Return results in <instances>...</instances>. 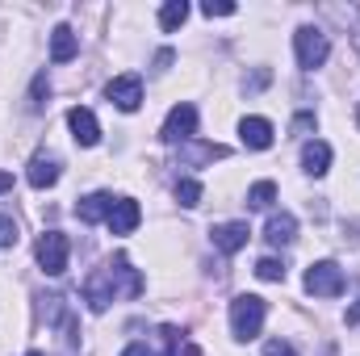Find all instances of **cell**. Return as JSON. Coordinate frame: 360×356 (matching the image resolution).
I'll use <instances>...</instances> for the list:
<instances>
[{"mask_svg": "<svg viewBox=\"0 0 360 356\" xmlns=\"http://www.w3.org/2000/svg\"><path fill=\"white\" fill-rule=\"evenodd\" d=\"M143 289V276L130 268L126 256H117V260H109L105 268H96L89 281H84V302H89V310H109V302H117V298H134Z\"/></svg>", "mask_w": 360, "mask_h": 356, "instance_id": "cell-1", "label": "cell"}, {"mask_svg": "<svg viewBox=\"0 0 360 356\" xmlns=\"http://www.w3.org/2000/svg\"><path fill=\"white\" fill-rule=\"evenodd\" d=\"M264 314H269L264 298H256V293H239V298L231 302V331H235L239 340H256L260 327H264Z\"/></svg>", "mask_w": 360, "mask_h": 356, "instance_id": "cell-2", "label": "cell"}, {"mask_svg": "<svg viewBox=\"0 0 360 356\" xmlns=\"http://www.w3.org/2000/svg\"><path fill=\"white\" fill-rule=\"evenodd\" d=\"M293 51H297V68H302V72H314V68L327 63V55H331V38H327L319 25H302V30L293 34Z\"/></svg>", "mask_w": 360, "mask_h": 356, "instance_id": "cell-3", "label": "cell"}, {"mask_svg": "<svg viewBox=\"0 0 360 356\" xmlns=\"http://www.w3.org/2000/svg\"><path fill=\"white\" fill-rule=\"evenodd\" d=\"M68 256H72V243H68V235H59V231H46L42 239H38V265L46 276H59V272H68Z\"/></svg>", "mask_w": 360, "mask_h": 356, "instance_id": "cell-4", "label": "cell"}, {"mask_svg": "<svg viewBox=\"0 0 360 356\" xmlns=\"http://www.w3.org/2000/svg\"><path fill=\"white\" fill-rule=\"evenodd\" d=\"M306 289L314 298H340L344 293V268L331 265V260H319V265L306 268Z\"/></svg>", "mask_w": 360, "mask_h": 356, "instance_id": "cell-5", "label": "cell"}, {"mask_svg": "<svg viewBox=\"0 0 360 356\" xmlns=\"http://www.w3.org/2000/svg\"><path fill=\"white\" fill-rule=\"evenodd\" d=\"M193 134H197V109H193L188 101H180V105H172V113L164 117L160 139H164V143H188Z\"/></svg>", "mask_w": 360, "mask_h": 356, "instance_id": "cell-6", "label": "cell"}, {"mask_svg": "<svg viewBox=\"0 0 360 356\" xmlns=\"http://www.w3.org/2000/svg\"><path fill=\"white\" fill-rule=\"evenodd\" d=\"M105 96H109L122 113H134V109L143 105V80H139V76H117V80H109Z\"/></svg>", "mask_w": 360, "mask_h": 356, "instance_id": "cell-7", "label": "cell"}, {"mask_svg": "<svg viewBox=\"0 0 360 356\" xmlns=\"http://www.w3.org/2000/svg\"><path fill=\"white\" fill-rule=\"evenodd\" d=\"M68 126H72V134H76V143H80V147H96V143H101L96 113H92V109H84V105L68 109Z\"/></svg>", "mask_w": 360, "mask_h": 356, "instance_id": "cell-8", "label": "cell"}, {"mask_svg": "<svg viewBox=\"0 0 360 356\" xmlns=\"http://www.w3.org/2000/svg\"><path fill=\"white\" fill-rule=\"evenodd\" d=\"M105 222H109V231H113V235H130V231L143 222V210H139V201H130V197H117Z\"/></svg>", "mask_w": 360, "mask_h": 356, "instance_id": "cell-9", "label": "cell"}, {"mask_svg": "<svg viewBox=\"0 0 360 356\" xmlns=\"http://www.w3.org/2000/svg\"><path fill=\"white\" fill-rule=\"evenodd\" d=\"M248 222H218L214 231H210V239H214V248L218 252H226V256H235L239 248H248Z\"/></svg>", "mask_w": 360, "mask_h": 356, "instance_id": "cell-10", "label": "cell"}, {"mask_svg": "<svg viewBox=\"0 0 360 356\" xmlns=\"http://www.w3.org/2000/svg\"><path fill=\"white\" fill-rule=\"evenodd\" d=\"M239 139H243V147H252V151H269L272 147V122L269 117H243V122H239Z\"/></svg>", "mask_w": 360, "mask_h": 356, "instance_id": "cell-11", "label": "cell"}, {"mask_svg": "<svg viewBox=\"0 0 360 356\" xmlns=\"http://www.w3.org/2000/svg\"><path fill=\"white\" fill-rule=\"evenodd\" d=\"M264 239H269L272 248H285V243H293V239H297V218H293L289 210H281V214H269Z\"/></svg>", "mask_w": 360, "mask_h": 356, "instance_id": "cell-12", "label": "cell"}, {"mask_svg": "<svg viewBox=\"0 0 360 356\" xmlns=\"http://www.w3.org/2000/svg\"><path fill=\"white\" fill-rule=\"evenodd\" d=\"M76 51H80L76 30H72V25H55V30H51V59H55V63H68V59H76Z\"/></svg>", "mask_w": 360, "mask_h": 356, "instance_id": "cell-13", "label": "cell"}, {"mask_svg": "<svg viewBox=\"0 0 360 356\" xmlns=\"http://www.w3.org/2000/svg\"><path fill=\"white\" fill-rule=\"evenodd\" d=\"M302 168H306L310 177H323V172L331 168V147H327L323 139H310V143L302 147Z\"/></svg>", "mask_w": 360, "mask_h": 356, "instance_id": "cell-14", "label": "cell"}, {"mask_svg": "<svg viewBox=\"0 0 360 356\" xmlns=\"http://www.w3.org/2000/svg\"><path fill=\"white\" fill-rule=\"evenodd\" d=\"M113 201H117V197H109V193H89V197L76 205V214H80V222H101V218H109Z\"/></svg>", "mask_w": 360, "mask_h": 356, "instance_id": "cell-15", "label": "cell"}, {"mask_svg": "<svg viewBox=\"0 0 360 356\" xmlns=\"http://www.w3.org/2000/svg\"><path fill=\"white\" fill-rule=\"evenodd\" d=\"M59 180V160L55 155H34V164H30V184L34 189H51Z\"/></svg>", "mask_w": 360, "mask_h": 356, "instance_id": "cell-16", "label": "cell"}, {"mask_svg": "<svg viewBox=\"0 0 360 356\" xmlns=\"http://www.w3.org/2000/svg\"><path fill=\"white\" fill-rule=\"evenodd\" d=\"M272 201H276V184L272 180H256L248 189V210H269Z\"/></svg>", "mask_w": 360, "mask_h": 356, "instance_id": "cell-17", "label": "cell"}, {"mask_svg": "<svg viewBox=\"0 0 360 356\" xmlns=\"http://www.w3.org/2000/svg\"><path fill=\"white\" fill-rule=\"evenodd\" d=\"M184 17H188V4H184V0H168V4L160 8V25H164L168 34L184 25Z\"/></svg>", "mask_w": 360, "mask_h": 356, "instance_id": "cell-18", "label": "cell"}, {"mask_svg": "<svg viewBox=\"0 0 360 356\" xmlns=\"http://www.w3.org/2000/svg\"><path fill=\"white\" fill-rule=\"evenodd\" d=\"M160 336H164V344H168V356H197V344L180 340V331H176V327H164Z\"/></svg>", "mask_w": 360, "mask_h": 356, "instance_id": "cell-19", "label": "cell"}, {"mask_svg": "<svg viewBox=\"0 0 360 356\" xmlns=\"http://www.w3.org/2000/svg\"><path fill=\"white\" fill-rule=\"evenodd\" d=\"M176 201L184 205V210H193V205H201V184H197L193 177H184V180L176 184Z\"/></svg>", "mask_w": 360, "mask_h": 356, "instance_id": "cell-20", "label": "cell"}, {"mask_svg": "<svg viewBox=\"0 0 360 356\" xmlns=\"http://www.w3.org/2000/svg\"><path fill=\"white\" fill-rule=\"evenodd\" d=\"M256 276H260V281H285V265L272 260V256H264V260L256 265Z\"/></svg>", "mask_w": 360, "mask_h": 356, "instance_id": "cell-21", "label": "cell"}, {"mask_svg": "<svg viewBox=\"0 0 360 356\" xmlns=\"http://www.w3.org/2000/svg\"><path fill=\"white\" fill-rule=\"evenodd\" d=\"M222 155H226V147L210 143V147H193L188 151V164H205V160H222Z\"/></svg>", "mask_w": 360, "mask_h": 356, "instance_id": "cell-22", "label": "cell"}, {"mask_svg": "<svg viewBox=\"0 0 360 356\" xmlns=\"http://www.w3.org/2000/svg\"><path fill=\"white\" fill-rule=\"evenodd\" d=\"M201 13H205V17H231V13H235V4H231V0H205V4H201Z\"/></svg>", "mask_w": 360, "mask_h": 356, "instance_id": "cell-23", "label": "cell"}, {"mask_svg": "<svg viewBox=\"0 0 360 356\" xmlns=\"http://www.w3.org/2000/svg\"><path fill=\"white\" fill-rule=\"evenodd\" d=\"M13 243H17V222L13 218H0V252L13 248Z\"/></svg>", "mask_w": 360, "mask_h": 356, "instance_id": "cell-24", "label": "cell"}, {"mask_svg": "<svg viewBox=\"0 0 360 356\" xmlns=\"http://www.w3.org/2000/svg\"><path fill=\"white\" fill-rule=\"evenodd\" d=\"M264 356H297V348H293L289 340H269V344H264Z\"/></svg>", "mask_w": 360, "mask_h": 356, "instance_id": "cell-25", "label": "cell"}, {"mask_svg": "<svg viewBox=\"0 0 360 356\" xmlns=\"http://www.w3.org/2000/svg\"><path fill=\"white\" fill-rule=\"evenodd\" d=\"M46 92H51V80L38 76V80H34V101H30V109H42V96H46Z\"/></svg>", "mask_w": 360, "mask_h": 356, "instance_id": "cell-26", "label": "cell"}, {"mask_svg": "<svg viewBox=\"0 0 360 356\" xmlns=\"http://www.w3.org/2000/svg\"><path fill=\"white\" fill-rule=\"evenodd\" d=\"M122 356H160V352H155V348H147V344H130Z\"/></svg>", "mask_w": 360, "mask_h": 356, "instance_id": "cell-27", "label": "cell"}, {"mask_svg": "<svg viewBox=\"0 0 360 356\" xmlns=\"http://www.w3.org/2000/svg\"><path fill=\"white\" fill-rule=\"evenodd\" d=\"M310 126H314V113H297L293 117V130H310Z\"/></svg>", "mask_w": 360, "mask_h": 356, "instance_id": "cell-28", "label": "cell"}, {"mask_svg": "<svg viewBox=\"0 0 360 356\" xmlns=\"http://www.w3.org/2000/svg\"><path fill=\"white\" fill-rule=\"evenodd\" d=\"M168 63H172V51H160V55H155V68H160V72H164V68H168Z\"/></svg>", "mask_w": 360, "mask_h": 356, "instance_id": "cell-29", "label": "cell"}, {"mask_svg": "<svg viewBox=\"0 0 360 356\" xmlns=\"http://www.w3.org/2000/svg\"><path fill=\"white\" fill-rule=\"evenodd\" d=\"M13 189V172H0V193H8Z\"/></svg>", "mask_w": 360, "mask_h": 356, "instance_id": "cell-30", "label": "cell"}, {"mask_svg": "<svg viewBox=\"0 0 360 356\" xmlns=\"http://www.w3.org/2000/svg\"><path fill=\"white\" fill-rule=\"evenodd\" d=\"M348 323H360V302L356 306H348Z\"/></svg>", "mask_w": 360, "mask_h": 356, "instance_id": "cell-31", "label": "cell"}, {"mask_svg": "<svg viewBox=\"0 0 360 356\" xmlns=\"http://www.w3.org/2000/svg\"><path fill=\"white\" fill-rule=\"evenodd\" d=\"M352 42H356V51H360V30H356V34H352Z\"/></svg>", "mask_w": 360, "mask_h": 356, "instance_id": "cell-32", "label": "cell"}, {"mask_svg": "<svg viewBox=\"0 0 360 356\" xmlns=\"http://www.w3.org/2000/svg\"><path fill=\"white\" fill-rule=\"evenodd\" d=\"M25 356H42V352H25Z\"/></svg>", "mask_w": 360, "mask_h": 356, "instance_id": "cell-33", "label": "cell"}]
</instances>
